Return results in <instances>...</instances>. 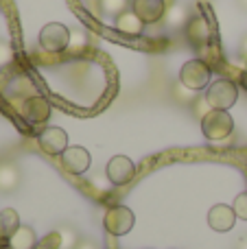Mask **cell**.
Here are the masks:
<instances>
[{
	"mask_svg": "<svg viewBox=\"0 0 247 249\" xmlns=\"http://www.w3.org/2000/svg\"><path fill=\"white\" fill-rule=\"evenodd\" d=\"M204 96L208 101L210 109H223V112H228L236 103V99H239V88L230 79H217V81H212L206 88Z\"/></svg>",
	"mask_w": 247,
	"mask_h": 249,
	"instance_id": "obj_1",
	"label": "cell"
},
{
	"mask_svg": "<svg viewBox=\"0 0 247 249\" xmlns=\"http://www.w3.org/2000/svg\"><path fill=\"white\" fill-rule=\"evenodd\" d=\"M210 74H212V68L204 59H191L179 70V83L191 92H201L210 86Z\"/></svg>",
	"mask_w": 247,
	"mask_h": 249,
	"instance_id": "obj_2",
	"label": "cell"
},
{
	"mask_svg": "<svg viewBox=\"0 0 247 249\" xmlns=\"http://www.w3.org/2000/svg\"><path fill=\"white\" fill-rule=\"evenodd\" d=\"M201 131L208 140H226L234 131V118L230 112L223 109H210L204 118H201Z\"/></svg>",
	"mask_w": 247,
	"mask_h": 249,
	"instance_id": "obj_3",
	"label": "cell"
},
{
	"mask_svg": "<svg viewBox=\"0 0 247 249\" xmlns=\"http://www.w3.org/2000/svg\"><path fill=\"white\" fill-rule=\"evenodd\" d=\"M70 37L72 33L68 31V26L59 24V22H48L39 31V46L46 53H64L70 46Z\"/></svg>",
	"mask_w": 247,
	"mask_h": 249,
	"instance_id": "obj_4",
	"label": "cell"
},
{
	"mask_svg": "<svg viewBox=\"0 0 247 249\" xmlns=\"http://www.w3.org/2000/svg\"><path fill=\"white\" fill-rule=\"evenodd\" d=\"M134 223H136V216L127 206H112L103 216V228L112 236H125V234H129Z\"/></svg>",
	"mask_w": 247,
	"mask_h": 249,
	"instance_id": "obj_5",
	"label": "cell"
},
{
	"mask_svg": "<svg viewBox=\"0 0 247 249\" xmlns=\"http://www.w3.org/2000/svg\"><path fill=\"white\" fill-rule=\"evenodd\" d=\"M20 112H22V118L29 124H33V127L46 124L51 121V103H48L46 96H39V94L29 96V99L22 103Z\"/></svg>",
	"mask_w": 247,
	"mask_h": 249,
	"instance_id": "obj_6",
	"label": "cell"
},
{
	"mask_svg": "<svg viewBox=\"0 0 247 249\" xmlns=\"http://www.w3.org/2000/svg\"><path fill=\"white\" fill-rule=\"evenodd\" d=\"M37 144L42 146L44 153L48 155H61L68 149V133L61 127H44L37 133Z\"/></svg>",
	"mask_w": 247,
	"mask_h": 249,
	"instance_id": "obj_7",
	"label": "cell"
},
{
	"mask_svg": "<svg viewBox=\"0 0 247 249\" xmlns=\"http://www.w3.org/2000/svg\"><path fill=\"white\" fill-rule=\"evenodd\" d=\"M134 175H136V164L127 155H114L107 162V179L114 186L129 184L134 179Z\"/></svg>",
	"mask_w": 247,
	"mask_h": 249,
	"instance_id": "obj_8",
	"label": "cell"
},
{
	"mask_svg": "<svg viewBox=\"0 0 247 249\" xmlns=\"http://www.w3.org/2000/svg\"><path fill=\"white\" fill-rule=\"evenodd\" d=\"M61 164H64V168L68 173L81 175V173H86L88 168H90L92 155L88 153V149H83V146H68V149L61 153Z\"/></svg>",
	"mask_w": 247,
	"mask_h": 249,
	"instance_id": "obj_9",
	"label": "cell"
},
{
	"mask_svg": "<svg viewBox=\"0 0 247 249\" xmlns=\"http://www.w3.org/2000/svg\"><path fill=\"white\" fill-rule=\"evenodd\" d=\"M210 37H212V33H210V24L208 20H206L204 16H195L188 20L186 24V39L191 46L199 48V51H204L206 46L210 44Z\"/></svg>",
	"mask_w": 247,
	"mask_h": 249,
	"instance_id": "obj_10",
	"label": "cell"
},
{
	"mask_svg": "<svg viewBox=\"0 0 247 249\" xmlns=\"http://www.w3.org/2000/svg\"><path fill=\"white\" fill-rule=\"evenodd\" d=\"M236 212L232 206H226V203H217V206L210 208L208 212V225L214 230V232H230L236 223Z\"/></svg>",
	"mask_w": 247,
	"mask_h": 249,
	"instance_id": "obj_11",
	"label": "cell"
},
{
	"mask_svg": "<svg viewBox=\"0 0 247 249\" xmlns=\"http://www.w3.org/2000/svg\"><path fill=\"white\" fill-rule=\"evenodd\" d=\"M131 11L144 22V24H156L164 18L166 7L164 0H134L131 2Z\"/></svg>",
	"mask_w": 247,
	"mask_h": 249,
	"instance_id": "obj_12",
	"label": "cell"
},
{
	"mask_svg": "<svg viewBox=\"0 0 247 249\" xmlns=\"http://www.w3.org/2000/svg\"><path fill=\"white\" fill-rule=\"evenodd\" d=\"M116 31L127 35V37H138L144 31V22L140 20L134 11H125L116 18Z\"/></svg>",
	"mask_w": 247,
	"mask_h": 249,
	"instance_id": "obj_13",
	"label": "cell"
},
{
	"mask_svg": "<svg viewBox=\"0 0 247 249\" xmlns=\"http://www.w3.org/2000/svg\"><path fill=\"white\" fill-rule=\"evenodd\" d=\"M7 241H9V249H35L37 234H35V230L31 225H20Z\"/></svg>",
	"mask_w": 247,
	"mask_h": 249,
	"instance_id": "obj_14",
	"label": "cell"
},
{
	"mask_svg": "<svg viewBox=\"0 0 247 249\" xmlns=\"http://www.w3.org/2000/svg\"><path fill=\"white\" fill-rule=\"evenodd\" d=\"M20 186V168L13 162H0V193H13Z\"/></svg>",
	"mask_w": 247,
	"mask_h": 249,
	"instance_id": "obj_15",
	"label": "cell"
},
{
	"mask_svg": "<svg viewBox=\"0 0 247 249\" xmlns=\"http://www.w3.org/2000/svg\"><path fill=\"white\" fill-rule=\"evenodd\" d=\"M18 228H20V216H18V212L13 210V208L0 210V236L9 238Z\"/></svg>",
	"mask_w": 247,
	"mask_h": 249,
	"instance_id": "obj_16",
	"label": "cell"
},
{
	"mask_svg": "<svg viewBox=\"0 0 247 249\" xmlns=\"http://www.w3.org/2000/svg\"><path fill=\"white\" fill-rule=\"evenodd\" d=\"M166 18V24L173 26V29H179V26H186L188 20H191V16H188L186 7H182V4H175L173 9H171L169 13H164Z\"/></svg>",
	"mask_w": 247,
	"mask_h": 249,
	"instance_id": "obj_17",
	"label": "cell"
},
{
	"mask_svg": "<svg viewBox=\"0 0 247 249\" xmlns=\"http://www.w3.org/2000/svg\"><path fill=\"white\" fill-rule=\"evenodd\" d=\"M99 4H101V11H103L105 16L118 18L121 13L127 11V7H129V0H99Z\"/></svg>",
	"mask_w": 247,
	"mask_h": 249,
	"instance_id": "obj_18",
	"label": "cell"
},
{
	"mask_svg": "<svg viewBox=\"0 0 247 249\" xmlns=\"http://www.w3.org/2000/svg\"><path fill=\"white\" fill-rule=\"evenodd\" d=\"M232 208H234V212H236V216H239V219L247 221V190H245V193H241V195H236Z\"/></svg>",
	"mask_w": 247,
	"mask_h": 249,
	"instance_id": "obj_19",
	"label": "cell"
},
{
	"mask_svg": "<svg viewBox=\"0 0 247 249\" xmlns=\"http://www.w3.org/2000/svg\"><path fill=\"white\" fill-rule=\"evenodd\" d=\"M13 61V48L11 44L2 42L0 39V68H4V66H9Z\"/></svg>",
	"mask_w": 247,
	"mask_h": 249,
	"instance_id": "obj_20",
	"label": "cell"
},
{
	"mask_svg": "<svg viewBox=\"0 0 247 249\" xmlns=\"http://www.w3.org/2000/svg\"><path fill=\"white\" fill-rule=\"evenodd\" d=\"M193 109H195V114L199 118H204L206 114L210 112V105H208V101H206V96H199V99L193 101Z\"/></svg>",
	"mask_w": 247,
	"mask_h": 249,
	"instance_id": "obj_21",
	"label": "cell"
},
{
	"mask_svg": "<svg viewBox=\"0 0 247 249\" xmlns=\"http://www.w3.org/2000/svg\"><path fill=\"white\" fill-rule=\"evenodd\" d=\"M74 249H101V247L96 245L94 241H79V243H77V247H74Z\"/></svg>",
	"mask_w": 247,
	"mask_h": 249,
	"instance_id": "obj_22",
	"label": "cell"
},
{
	"mask_svg": "<svg viewBox=\"0 0 247 249\" xmlns=\"http://www.w3.org/2000/svg\"><path fill=\"white\" fill-rule=\"evenodd\" d=\"M241 57H243V59H247V35L243 39H241Z\"/></svg>",
	"mask_w": 247,
	"mask_h": 249,
	"instance_id": "obj_23",
	"label": "cell"
},
{
	"mask_svg": "<svg viewBox=\"0 0 247 249\" xmlns=\"http://www.w3.org/2000/svg\"><path fill=\"white\" fill-rule=\"evenodd\" d=\"M239 249H247V243L243 241V243H241V245H239Z\"/></svg>",
	"mask_w": 247,
	"mask_h": 249,
	"instance_id": "obj_24",
	"label": "cell"
},
{
	"mask_svg": "<svg viewBox=\"0 0 247 249\" xmlns=\"http://www.w3.org/2000/svg\"><path fill=\"white\" fill-rule=\"evenodd\" d=\"M0 249H2V247H0Z\"/></svg>",
	"mask_w": 247,
	"mask_h": 249,
	"instance_id": "obj_25",
	"label": "cell"
}]
</instances>
